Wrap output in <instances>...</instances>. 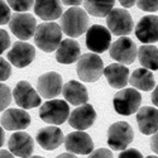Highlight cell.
Wrapping results in <instances>:
<instances>
[{
  "label": "cell",
  "instance_id": "cell-6",
  "mask_svg": "<svg viewBox=\"0 0 158 158\" xmlns=\"http://www.w3.org/2000/svg\"><path fill=\"white\" fill-rule=\"evenodd\" d=\"M134 131L127 122H116L108 129V144L113 151H124L133 142Z\"/></svg>",
  "mask_w": 158,
  "mask_h": 158
},
{
  "label": "cell",
  "instance_id": "cell-23",
  "mask_svg": "<svg viewBox=\"0 0 158 158\" xmlns=\"http://www.w3.org/2000/svg\"><path fill=\"white\" fill-rule=\"evenodd\" d=\"M34 11L41 19L52 22L62 17V5L60 0H35Z\"/></svg>",
  "mask_w": 158,
  "mask_h": 158
},
{
  "label": "cell",
  "instance_id": "cell-29",
  "mask_svg": "<svg viewBox=\"0 0 158 158\" xmlns=\"http://www.w3.org/2000/svg\"><path fill=\"white\" fill-rule=\"evenodd\" d=\"M11 102V91L9 86L0 84V111L5 110Z\"/></svg>",
  "mask_w": 158,
  "mask_h": 158
},
{
  "label": "cell",
  "instance_id": "cell-39",
  "mask_svg": "<svg viewBox=\"0 0 158 158\" xmlns=\"http://www.w3.org/2000/svg\"><path fill=\"white\" fill-rule=\"evenodd\" d=\"M152 102L158 108V85L153 89V93H152Z\"/></svg>",
  "mask_w": 158,
  "mask_h": 158
},
{
  "label": "cell",
  "instance_id": "cell-13",
  "mask_svg": "<svg viewBox=\"0 0 158 158\" xmlns=\"http://www.w3.org/2000/svg\"><path fill=\"white\" fill-rule=\"evenodd\" d=\"M64 146L69 153L90 154L94 151V142L91 137L82 130H76L64 138Z\"/></svg>",
  "mask_w": 158,
  "mask_h": 158
},
{
  "label": "cell",
  "instance_id": "cell-15",
  "mask_svg": "<svg viewBox=\"0 0 158 158\" xmlns=\"http://www.w3.org/2000/svg\"><path fill=\"white\" fill-rule=\"evenodd\" d=\"M9 151L20 158H29L34 151V140L25 131H15L8 140Z\"/></svg>",
  "mask_w": 158,
  "mask_h": 158
},
{
  "label": "cell",
  "instance_id": "cell-33",
  "mask_svg": "<svg viewBox=\"0 0 158 158\" xmlns=\"http://www.w3.org/2000/svg\"><path fill=\"white\" fill-rule=\"evenodd\" d=\"M89 158H114L111 151L106 149V148H99V149H95L90 153Z\"/></svg>",
  "mask_w": 158,
  "mask_h": 158
},
{
  "label": "cell",
  "instance_id": "cell-19",
  "mask_svg": "<svg viewBox=\"0 0 158 158\" xmlns=\"http://www.w3.org/2000/svg\"><path fill=\"white\" fill-rule=\"evenodd\" d=\"M137 123L142 134L151 135L158 131V109L143 106L138 110Z\"/></svg>",
  "mask_w": 158,
  "mask_h": 158
},
{
  "label": "cell",
  "instance_id": "cell-35",
  "mask_svg": "<svg viewBox=\"0 0 158 158\" xmlns=\"http://www.w3.org/2000/svg\"><path fill=\"white\" fill-rule=\"evenodd\" d=\"M118 158H143V154L135 148H127L119 154Z\"/></svg>",
  "mask_w": 158,
  "mask_h": 158
},
{
  "label": "cell",
  "instance_id": "cell-20",
  "mask_svg": "<svg viewBox=\"0 0 158 158\" xmlns=\"http://www.w3.org/2000/svg\"><path fill=\"white\" fill-rule=\"evenodd\" d=\"M64 142L62 130L57 127H47L39 129L37 133V143L46 151H53Z\"/></svg>",
  "mask_w": 158,
  "mask_h": 158
},
{
  "label": "cell",
  "instance_id": "cell-27",
  "mask_svg": "<svg viewBox=\"0 0 158 158\" xmlns=\"http://www.w3.org/2000/svg\"><path fill=\"white\" fill-rule=\"evenodd\" d=\"M115 0H84L85 10L90 15L102 18L108 17L109 13L114 9Z\"/></svg>",
  "mask_w": 158,
  "mask_h": 158
},
{
  "label": "cell",
  "instance_id": "cell-10",
  "mask_svg": "<svg viewBox=\"0 0 158 158\" xmlns=\"http://www.w3.org/2000/svg\"><path fill=\"white\" fill-rule=\"evenodd\" d=\"M111 43V33L106 27L100 24H94L86 32V46L90 51L95 53H102L108 48H110Z\"/></svg>",
  "mask_w": 158,
  "mask_h": 158
},
{
  "label": "cell",
  "instance_id": "cell-26",
  "mask_svg": "<svg viewBox=\"0 0 158 158\" xmlns=\"http://www.w3.org/2000/svg\"><path fill=\"white\" fill-rule=\"evenodd\" d=\"M138 60L144 69L158 70V48L152 44H144L138 49Z\"/></svg>",
  "mask_w": 158,
  "mask_h": 158
},
{
  "label": "cell",
  "instance_id": "cell-18",
  "mask_svg": "<svg viewBox=\"0 0 158 158\" xmlns=\"http://www.w3.org/2000/svg\"><path fill=\"white\" fill-rule=\"evenodd\" d=\"M0 123L6 130H22L31 125V115L24 109H8L4 111Z\"/></svg>",
  "mask_w": 158,
  "mask_h": 158
},
{
  "label": "cell",
  "instance_id": "cell-40",
  "mask_svg": "<svg viewBox=\"0 0 158 158\" xmlns=\"http://www.w3.org/2000/svg\"><path fill=\"white\" fill-rule=\"evenodd\" d=\"M0 158H14V154H13L10 151L2 149L0 151Z\"/></svg>",
  "mask_w": 158,
  "mask_h": 158
},
{
  "label": "cell",
  "instance_id": "cell-43",
  "mask_svg": "<svg viewBox=\"0 0 158 158\" xmlns=\"http://www.w3.org/2000/svg\"><path fill=\"white\" fill-rule=\"evenodd\" d=\"M29 158H44V157H42V156H33V157H29Z\"/></svg>",
  "mask_w": 158,
  "mask_h": 158
},
{
  "label": "cell",
  "instance_id": "cell-16",
  "mask_svg": "<svg viewBox=\"0 0 158 158\" xmlns=\"http://www.w3.org/2000/svg\"><path fill=\"white\" fill-rule=\"evenodd\" d=\"M95 120H96V111L94 106L90 104H84V105L77 106L71 113L69 118V124L76 130L84 131L85 129L93 127Z\"/></svg>",
  "mask_w": 158,
  "mask_h": 158
},
{
  "label": "cell",
  "instance_id": "cell-30",
  "mask_svg": "<svg viewBox=\"0 0 158 158\" xmlns=\"http://www.w3.org/2000/svg\"><path fill=\"white\" fill-rule=\"evenodd\" d=\"M137 4L143 11L153 13L158 10V0H137Z\"/></svg>",
  "mask_w": 158,
  "mask_h": 158
},
{
  "label": "cell",
  "instance_id": "cell-31",
  "mask_svg": "<svg viewBox=\"0 0 158 158\" xmlns=\"http://www.w3.org/2000/svg\"><path fill=\"white\" fill-rule=\"evenodd\" d=\"M10 19H11V13L9 5H6L4 0H0V25L6 24L8 22H10Z\"/></svg>",
  "mask_w": 158,
  "mask_h": 158
},
{
  "label": "cell",
  "instance_id": "cell-14",
  "mask_svg": "<svg viewBox=\"0 0 158 158\" xmlns=\"http://www.w3.org/2000/svg\"><path fill=\"white\" fill-rule=\"evenodd\" d=\"M8 61L18 69L29 66L35 58V49L27 42H15L8 52Z\"/></svg>",
  "mask_w": 158,
  "mask_h": 158
},
{
  "label": "cell",
  "instance_id": "cell-1",
  "mask_svg": "<svg viewBox=\"0 0 158 158\" xmlns=\"http://www.w3.org/2000/svg\"><path fill=\"white\" fill-rule=\"evenodd\" d=\"M34 41L37 47L43 52L56 51L62 42V28L61 25L53 22H46L37 27Z\"/></svg>",
  "mask_w": 158,
  "mask_h": 158
},
{
  "label": "cell",
  "instance_id": "cell-44",
  "mask_svg": "<svg viewBox=\"0 0 158 158\" xmlns=\"http://www.w3.org/2000/svg\"><path fill=\"white\" fill-rule=\"evenodd\" d=\"M146 158H158V156H148V157H146Z\"/></svg>",
  "mask_w": 158,
  "mask_h": 158
},
{
  "label": "cell",
  "instance_id": "cell-2",
  "mask_svg": "<svg viewBox=\"0 0 158 158\" xmlns=\"http://www.w3.org/2000/svg\"><path fill=\"white\" fill-rule=\"evenodd\" d=\"M87 13L78 6L67 9L61 17V28L64 34H67V37H80L87 31Z\"/></svg>",
  "mask_w": 158,
  "mask_h": 158
},
{
  "label": "cell",
  "instance_id": "cell-38",
  "mask_svg": "<svg viewBox=\"0 0 158 158\" xmlns=\"http://www.w3.org/2000/svg\"><path fill=\"white\" fill-rule=\"evenodd\" d=\"M119 3L124 8H131V6H133L137 3V0H119Z\"/></svg>",
  "mask_w": 158,
  "mask_h": 158
},
{
  "label": "cell",
  "instance_id": "cell-41",
  "mask_svg": "<svg viewBox=\"0 0 158 158\" xmlns=\"http://www.w3.org/2000/svg\"><path fill=\"white\" fill-rule=\"evenodd\" d=\"M5 142V134H4V129L0 127V148L3 147V144Z\"/></svg>",
  "mask_w": 158,
  "mask_h": 158
},
{
  "label": "cell",
  "instance_id": "cell-21",
  "mask_svg": "<svg viewBox=\"0 0 158 158\" xmlns=\"http://www.w3.org/2000/svg\"><path fill=\"white\" fill-rule=\"evenodd\" d=\"M62 95H63V98H64L66 101L70 102L71 105H75V106H80V105H84L89 100L87 89L82 84L77 82L75 80H71L67 84L63 85Z\"/></svg>",
  "mask_w": 158,
  "mask_h": 158
},
{
  "label": "cell",
  "instance_id": "cell-12",
  "mask_svg": "<svg viewBox=\"0 0 158 158\" xmlns=\"http://www.w3.org/2000/svg\"><path fill=\"white\" fill-rule=\"evenodd\" d=\"M62 89H63L62 76L55 71L46 72L41 77H38L37 91L41 95V98H46V99L56 98L62 93Z\"/></svg>",
  "mask_w": 158,
  "mask_h": 158
},
{
  "label": "cell",
  "instance_id": "cell-17",
  "mask_svg": "<svg viewBox=\"0 0 158 158\" xmlns=\"http://www.w3.org/2000/svg\"><path fill=\"white\" fill-rule=\"evenodd\" d=\"M135 35L142 43L158 42V17L146 15L140 18L135 27Z\"/></svg>",
  "mask_w": 158,
  "mask_h": 158
},
{
  "label": "cell",
  "instance_id": "cell-4",
  "mask_svg": "<svg viewBox=\"0 0 158 158\" xmlns=\"http://www.w3.org/2000/svg\"><path fill=\"white\" fill-rule=\"evenodd\" d=\"M77 75L85 82H95L104 73V62L96 53H85L77 61Z\"/></svg>",
  "mask_w": 158,
  "mask_h": 158
},
{
  "label": "cell",
  "instance_id": "cell-28",
  "mask_svg": "<svg viewBox=\"0 0 158 158\" xmlns=\"http://www.w3.org/2000/svg\"><path fill=\"white\" fill-rule=\"evenodd\" d=\"M8 5L15 13H24L32 9L35 0H6Z\"/></svg>",
  "mask_w": 158,
  "mask_h": 158
},
{
  "label": "cell",
  "instance_id": "cell-37",
  "mask_svg": "<svg viewBox=\"0 0 158 158\" xmlns=\"http://www.w3.org/2000/svg\"><path fill=\"white\" fill-rule=\"evenodd\" d=\"M61 2L66 5H71V6H78L81 3H84V0H61Z\"/></svg>",
  "mask_w": 158,
  "mask_h": 158
},
{
  "label": "cell",
  "instance_id": "cell-36",
  "mask_svg": "<svg viewBox=\"0 0 158 158\" xmlns=\"http://www.w3.org/2000/svg\"><path fill=\"white\" fill-rule=\"evenodd\" d=\"M151 148L156 154H158V131L154 133L151 138Z\"/></svg>",
  "mask_w": 158,
  "mask_h": 158
},
{
  "label": "cell",
  "instance_id": "cell-5",
  "mask_svg": "<svg viewBox=\"0 0 158 158\" xmlns=\"http://www.w3.org/2000/svg\"><path fill=\"white\" fill-rule=\"evenodd\" d=\"M113 104L118 114L128 116L139 110V106L142 104V95L137 89H123L115 94Z\"/></svg>",
  "mask_w": 158,
  "mask_h": 158
},
{
  "label": "cell",
  "instance_id": "cell-3",
  "mask_svg": "<svg viewBox=\"0 0 158 158\" xmlns=\"http://www.w3.org/2000/svg\"><path fill=\"white\" fill-rule=\"evenodd\" d=\"M39 116L47 124L61 125L67 120V118H70V106L66 100L52 99L41 106Z\"/></svg>",
  "mask_w": 158,
  "mask_h": 158
},
{
  "label": "cell",
  "instance_id": "cell-11",
  "mask_svg": "<svg viewBox=\"0 0 158 158\" xmlns=\"http://www.w3.org/2000/svg\"><path fill=\"white\" fill-rule=\"evenodd\" d=\"M13 98L19 108L27 110L33 109L41 105L42 98L38 94V91L32 87L28 81H19L13 91Z\"/></svg>",
  "mask_w": 158,
  "mask_h": 158
},
{
  "label": "cell",
  "instance_id": "cell-42",
  "mask_svg": "<svg viewBox=\"0 0 158 158\" xmlns=\"http://www.w3.org/2000/svg\"><path fill=\"white\" fill-rule=\"evenodd\" d=\"M57 158H77V157L75 154H72V153H62Z\"/></svg>",
  "mask_w": 158,
  "mask_h": 158
},
{
  "label": "cell",
  "instance_id": "cell-34",
  "mask_svg": "<svg viewBox=\"0 0 158 158\" xmlns=\"http://www.w3.org/2000/svg\"><path fill=\"white\" fill-rule=\"evenodd\" d=\"M10 46V37L6 33V31L0 29V55L3 53L4 51H6V48Z\"/></svg>",
  "mask_w": 158,
  "mask_h": 158
},
{
  "label": "cell",
  "instance_id": "cell-7",
  "mask_svg": "<svg viewBox=\"0 0 158 158\" xmlns=\"http://www.w3.org/2000/svg\"><path fill=\"white\" fill-rule=\"evenodd\" d=\"M109 53L110 57L114 58L118 63L130 64L135 61L138 56V49L133 39H130L129 37H122L118 38L110 46Z\"/></svg>",
  "mask_w": 158,
  "mask_h": 158
},
{
  "label": "cell",
  "instance_id": "cell-32",
  "mask_svg": "<svg viewBox=\"0 0 158 158\" xmlns=\"http://www.w3.org/2000/svg\"><path fill=\"white\" fill-rule=\"evenodd\" d=\"M11 75V67L6 60L0 57V82L5 81Z\"/></svg>",
  "mask_w": 158,
  "mask_h": 158
},
{
  "label": "cell",
  "instance_id": "cell-9",
  "mask_svg": "<svg viewBox=\"0 0 158 158\" xmlns=\"http://www.w3.org/2000/svg\"><path fill=\"white\" fill-rule=\"evenodd\" d=\"M108 29L115 35H128L134 27L133 18L127 9H113L106 18Z\"/></svg>",
  "mask_w": 158,
  "mask_h": 158
},
{
  "label": "cell",
  "instance_id": "cell-25",
  "mask_svg": "<svg viewBox=\"0 0 158 158\" xmlns=\"http://www.w3.org/2000/svg\"><path fill=\"white\" fill-rule=\"evenodd\" d=\"M129 84L142 91H151L156 87V81L153 73L147 69H138L129 77Z\"/></svg>",
  "mask_w": 158,
  "mask_h": 158
},
{
  "label": "cell",
  "instance_id": "cell-24",
  "mask_svg": "<svg viewBox=\"0 0 158 158\" xmlns=\"http://www.w3.org/2000/svg\"><path fill=\"white\" fill-rule=\"evenodd\" d=\"M108 84L114 89H123L129 81V69L122 63H111L104 69Z\"/></svg>",
  "mask_w": 158,
  "mask_h": 158
},
{
  "label": "cell",
  "instance_id": "cell-8",
  "mask_svg": "<svg viewBox=\"0 0 158 158\" xmlns=\"http://www.w3.org/2000/svg\"><path fill=\"white\" fill-rule=\"evenodd\" d=\"M9 27L13 34L17 35L19 39L28 41L35 34L38 25L33 15L27 14V13H15L14 15H11Z\"/></svg>",
  "mask_w": 158,
  "mask_h": 158
},
{
  "label": "cell",
  "instance_id": "cell-22",
  "mask_svg": "<svg viewBox=\"0 0 158 158\" xmlns=\"http://www.w3.org/2000/svg\"><path fill=\"white\" fill-rule=\"evenodd\" d=\"M81 48L75 39L72 38H67L63 39L61 42L60 47L57 48L56 52V60L57 62L62 63V64H71L76 61H78L81 56Z\"/></svg>",
  "mask_w": 158,
  "mask_h": 158
}]
</instances>
